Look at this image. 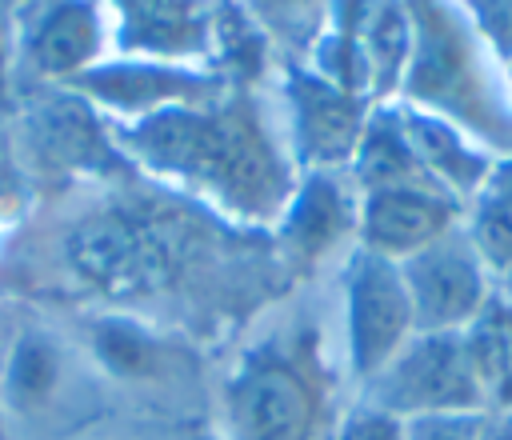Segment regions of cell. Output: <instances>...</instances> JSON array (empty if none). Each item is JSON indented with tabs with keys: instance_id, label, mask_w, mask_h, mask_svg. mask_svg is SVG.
Wrapping results in <instances>:
<instances>
[{
	"instance_id": "cell-1",
	"label": "cell",
	"mask_w": 512,
	"mask_h": 440,
	"mask_svg": "<svg viewBox=\"0 0 512 440\" xmlns=\"http://www.w3.org/2000/svg\"><path fill=\"white\" fill-rule=\"evenodd\" d=\"M124 148L152 172L184 180L232 212H280L292 192L276 152L240 112L164 104L128 120Z\"/></svg>"
},
{
	"instance_id": "cell-2",
	"label": "cell",
	"mask_w": 512,
	"mask_h": 440,
	"mask_svg": "<svg viewBox=\"0 0 512 440\" xmlns=\"http://www.w3.org/2000/svg\"><path fill=\"white\" fill-rule=\"evenodd\" d=\"M364 388V400L412 420L428 412H488L464 332H416Z\"/></svg>"
},
{
	"instance_id": "cell-3",
	"label": "cell",
	"mask_w": 512,
	"mask_h": 440,
	"mask_svg": "<svg viewBox=\"0 0 512 440\" xmlns=\"http://www.w3.org/2000/svg\"><path fill=\"white\" fill-rule=\"evenodd\" d=\"M404 8L412 20V56L400 88L412 108L436 112L452 124H480L488 116L484 84L460 16L444 0H404Z\"/></svg>"
},
{
	"instance_id": "cell-4",
	"label": "cell",
	"mask_w": 512,
	"mask_h": 440,
	"mask_svg": "<svg viewBox=\"0 0 512 440\" xmlns=\"http://www.w3.org/2000/svg\"><path fill=\"white\" fill-rule=\"evenodd\" d=\"M64 256L72 272L104 296H144L176 272L172 236L124 212H96L80 220L64 240Z\"/></svg>"
},
{
	"instance_id": "cell-5",
	"label": "cell",
	"mask_w": 512,
	"mask_h": 440,
	"mask_svg": "<svg viewBox=\"0 0 512 440\" xmlns=\"http://www.w3.org/2000/svg\"><path fill=\"white\" fill-rule=\"evenodd\" d=\"M344 356L348 372L368 384L412 336V300L396 260L356 248L344 264Z\"/></svg>"
},
{
	"instance_id": "cell-6",
	"label": "cell",
	"mask_w": 512,
	"mask_h": 440,
	"mask_svg": "<svg viewBox=\"0 0 512 440\" xmlns=\"http://www.w3.org/2000/svg\"><path fill=\"white\" fill-rule=\"evenodd\" d=\"M416 332H464L496 296V276L480 260L464 224L400 260Z\"/></svg>"
},
{
	"instance_id": "cell-7",
	"label": "cell",
	"mask_w": 512,
	"mask_h": 440,
	"mask_svg": "<svg viewBox=\"0 0 512 440\" xmlns=\"http://www.w3.org/2000/svg\"><path fill=\"white\" fill-rule=\"evenodd\" d=\"M232 440H312L320 400L292 356H248L224 392Z\"/></svg>"
},
{
	"instance_id": "cell-8",
	"label": "cell",
	"mask_w": 512,
	"mask_h": 440,
	"mask_svg": "<svg viewBox=\"0 0 512 440\" xmlns=\"http://www.w3.org/2000/svg\"><path fill=\"white\" fill-rule=\"evenodd\" d=\"M460 224V204L432 184L368 188L356 200V248L384 260H408Z\"/></svg>"
},
{
	"instance_id": "cell-9",
	"label": "cell",
	"mask_w": 512,
	"mask_h": 440,
	"mask_svg": "<svg viewBox=\"0 0 512 440\" xmlns=\"http://www.w3.org/2000/svg\"><path fill=\"white\" fill-rule=\"evenodd\" d=\"M288 108H292V152L308 172H328L352 164L360 144L368 100L344 92L316 72H292L288 80Z\"/></svg>"
},
{
	"instance_id": "cell-10",
	"label": "cell",
	"mask_w": 512,
	"mask_h": 440,
	"mask_svg": "<svg viewBox=\"0 0 512 440\" xmlns=\"http://www.w3.org/2000/svg\"><path fill=\"white\" fill-rule=\"evenodd\" d=\"M344 232H356V204L328 172H308L280 208V240L296 264L324 260Z\"/></svg>"
},
{
	"instance_id": "cell-11",
	"label": "cell",
	"mask_w": 512,
	"mask_h": 440,
	"mask_svg": "<svg viewBox=\"0 0 512 440\" xmlns=\"http://www.w3.org/2000/svg\"><path fill=\"white\" fill-rule=\"evenodd\" d=\"M404 128H408V140H412V152H416L424 176L440 192H448L456 204L472 200L476 188L484 184V176L492 172L488 152L476 148L460 124H452L436 112H424V108H404Z\"/></svg>"
},
{
	"instance_id": "cell-12",
	"label": "cell",
	"mask_w": 512,
	"mask_h": 440,
	"mask_svg": "<svg viewBox=\"0 0 512 440\" xmlns=\"http://www.w3.org/2000/svg\"><path fill=\"white\" fill-rule=\"evenodd\" d=\"M80 88L92 100L128 112L132 120L144 116V112H156L164 104H192V100L208 96V80L184 76V72H168V68H144V64L80 72Z\"/></svg>"
},
{
	"instance_id": "cell-13",
	"label": "cell",
	"mask_w": 512,
	"mask_h": 440,
	"mask_svg": "<svg viewBox=\"0 0 512 440\" xmlns=\"http://www.w3.org/2000/svg\"><path fill=\"white\" fill-rule=\"evenodd\" d=\"M28 52L48 76H80L100 52V12L92 0H56L32 28Z\"/></svg>"
},
{
	"instance_id": "cell-14",
	"label": "cell",
	"mask_w": 512,
	"mask_h": 440,
	"mask_svg": "<svg viewBox=\"0 0 512 440\" xmlns=\"http://www.w3.org/2000/svg\"><path fill=\"white\" fill-rule=\"evenodd\" d=\"M352 176L360 192L368 188H392V184H432L412 152L404 112L396 108H372L360 132V144L352 152ZM436 188V184H432Z\"/></svg>"
},
{
	"instance_id": "cell-15",
	"label": "cell",
	"mask_w": 512,
	"mask_h": 440,
	"mask_svg": "<svg viewBox=\"0 0 512 440\" xmlns=\"http://www.w3.org/2000/svg\"><path fill=\"white\" fill-rule=\"evenodd\" d=\"M468 240L476 244L480 260L496 276V288L512 280V160H496L476 196L468 200V212L460 216Z\"/></svg>"
},
{
	"instance_id": "cell-16",
	"label": "cell",
	"mask_w": 512,
	"mask_h": 440,
	"mask_svg": "<svg viewBox=\"0 0 512 440\" xmlns=\"http://www.w3.org/2000/svg\"><path fill=\"white\" fill-rule=\"evenodd\" d=\"M64 380V356L52 336L44 332H20L8 348L4 372H0V408L4 412H40L56 400Z\"/></svg>"
},
{
	"instance_id": "cell-17",
	"label": "cell",
	"mask_w": 512,
	"mask_h": 440,
	"mask_svg": "<svg viewBox=\"0 0 512 440\" xmlns=\"http://www.w3.org/2000/svg\"><path fill=\"white\" fill-rule=\"evenodd\" d=\"M464 348L488 400V412L512 408V300L500 288L484 304V312L464 328Z\"/></svg>"
},
{
	"instance_id": "cell-18",
	"label": "cell",
	"mask_w": 512,
	"mask_h": 440,
	"mask_svg": "<svg viewBox=\"0 0 512 440\" xmlns=\"http://www.w3.org/2000/svg\"><path fill=\"white\" fill-rule=\"evenodd\" d=\"M356 44L368 64L372 96H392L404 84L408 56H412V20H408L404 0H376Z\"/></svg>"
},
{
	"instance_id": "cell-19",
	"label": "cell",
	"mask_w": 512,
	"mask_h": 440,
	"mask_svg": "<svg viewBox=\"0 0 512 440\" xmlns=\"http://www.w3.org/2000/svg\"><path fill=\"white\" fill-rule=\"evenodd\" d=\"M92 352L120 380H144V376H156L160 368L156 340L124 316H100L92 324Z\"/></svg>"
},
{
	"instance_id": "cell-20",
	"label": "cell",
	"mask_w": 512,
	"mask_h": 440,
	"mask_svg": "<svg viewBox=\"0 0 512 440\" xmlns=\"http://www.w3.org/2000/svg\"><path fill=\"white\" fill-rule=\"evenodd\" d=\"M488 412H428L404 420V440H480Z\"/></svg>"
},
{
	"instance_id": "cell-21",
	"label": "cell",
	"mask_w": 512,
	"mask_h": 440,
	"mask_svg": "<svg viewBox=\"0 0 512 440\" xmlns=\"http://www.w3.org/2000/svg\"><path fill=\"white\" fill-rule=\"evenodd\" d=\"M332 440H404V420L360 400L344 412V420L336 424Z\"/></svg>"
},
{
	"instance_id": "cell-22",
	"label": "cell",
	"mask_w": 512,
	"mask_h": 440,
	"mask_svg": "<svg viewBox=\"0 0 512 440\" xmlns=\"http://www.w3.org/2000/svg\"><path fill=\"white\" fill-rule=\"evenodd\" d=\"M268 20H288V16H300V12H308L316 0H252Z\"/></svg>"
},
{
	"instance_id": "cell-23",
	"label": "cell",
	"mask_w": 512,
	"mask_h": 440,
	"mask_svg": "<svg viewBox=\"0 0 512 440\" xmlns=\"http://www.w3.org/2000/svg\"><path fill=\"white\" fill-rule=\"evenodd\" d=\"M480 440H512V408L488 412V424H484V436Z\"/></svg>"
},
{
	"instance_id": "cell-24",
	"label": "cell",
	"mask_w": 512,
	"mask_h": 440,
	"mask_svg": "<svg viewBox=\"0 0 512 440\" xmlns=\"http://www.w3.org/2000/svg\"><path fill=\"white\" fill-rule=\"evenodd\" d=\"M0 440H12V436H8V412H4V408H0Z\"/></svg>"
},
{
	"instance_id": "cell-25",
	"label": "cell",
	"mask_w": 512,
	"mask_h": 440,
	"mask_svg": "<svg viewBox=\"0 0 512 440\" xmlns=\"http://www.w3.org/2000/svg\"><path fill=\"white\" fill-rule=\"evenodd\" d=\"M500 292H504V296L512 300V280H508V284H500Z\"/></svg>"
},
{
	"instance_id": "cell-26",
	"label": "cell",
	"mask_w": 512,
	"mask_h": 440,
	"mask_svg": "<svg viewBox=\"0 0 512 440\" xmlns=\"http://www.w3.org/2000/svg\"><path fill=\"white\" fill-rule=\"evenodd\" d=\"M0 88H4V56H0Z\"/></svg>"
}]
</instances>
